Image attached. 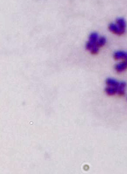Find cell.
<instances>
[{
    "label": "cell",
    "mask_w": 127,
    "mask_h": 174,
    "mask_svg": "<svg viewBox=\"0 0 127 174\" xmlns=\"http://www.w3.org/2000/svg\"><path fill=\"white\" fill-rule=\"evenodd\" d=\"M116 23L122 35L125 33L126 28V23L125 20L122 18H118L116 20Z\"/></svg>",
    "instance_id": "1"
},
{
    "label": "cell",
    "mask_w": 127,
    "mask_h": 174,
    "mask_svg": "<svg viewBox=\"0 0 127 174\" xmlns=\"http://www.w3.org/2000/svg\"><path fill=\"white\" fill-rule=\"evenodd\" d=\"M127 69V62L124 61L121 62L115 66V69L118 73L122 72Z\"/></svg>",
    "instance_id": "2"
},
{
    "label": "cell",
    "mask_w": 127,
    "mask_h": 174,
    "mask_svg": "<svg viewBox=\"0 0 127 174\" xmlns=\"http://www.w3.org/2000/svg\"><path fill=\"white\" fill-rule=\"evenodd\" d=\"M108 28H109V30L110 32H112L115 35H118V36L122 35L121 31H120L119 28H118L117 24L111 23V24H110Z\"/></svg>",
    "instance_id": "3"
},
{
    "label": "cell",
    "mask_w": 127,
    "mask_h": 174,
    "mask_svg": "<svg viewBox=\"0 0 127 174\" xmlns=\"http://www.w3.org/2000/svg\"><path fill=\"white\" fill-rule=\"evenodd\" d=\"M127 57V53L123 51H118L114 53V58L115 60H119L126 59Z\"/></svg>",
    "instance_id": "4"
},
{
    "label": "cell",
    "mask_w": 127,
    "mask_h": 174,
    "mask_svg": "<svg viewBox=\"0 0 127 174\" xmlns=\"http://www.w3.org/2000/svg\"><path fill=\"white\" fill-rule=\"evenodd\" d=\"M98 35L96 33H92L89 36V42L94 47V45L96 44L98 40Z\"/></svg>",
    "instance_id": "5"
},
{
    "label": "cell",
    "mask_w": 127,
    "mask_h": 174,
    "mask_svg": "<svg viewBox=\"0 0 127 174\" xmlns=\"http://www.w3.org/2000/svg\"><path fill=\"white\" fill-rule=\"evenodd\" d=\"M126 86V83L125 82H120L119 86L117 88V94L121 96L124 95L125 93V88Z\"/></svg>",
    "instance_id": "6"
},
{
    "label": "cell",
    "mask_w": 127,
    "mask_h": 174,
    "mask_svg": "<svg viewBox=\"0 0 127 174\" xmlns=\"http://www.w3.org/2000/svg\"><path fill=\"white\" fill-rule=\"evenodd\" d=\"M106 82L108 86L115 87L117 88V89L120 84V82H118L117 80L111 78H108L107 79Z\"/></svg>",
    "instance_id": "7"
},
{
    "label": "cell",
    "mask_w": 127,
    "mask_h": 174,
    "mask_svg": "<svg viewBox=\"0 0 127 174\" xmlns=\"http://www.w3.org/2000/svg\"><path fill=\"white\" fill-rule=\"evenodd\" d=\"M105 90L106 94L110 96H112L117 94V89L115 87L108 86L106 88Z\"/></svg>",
    "instance_id": "8"
},
{
    "label": "cell",
    "mask_w": 127,
    "mask_h": 174,
    "mask_svg": "<svg viewBox=\"0 0 127 174\" xmlns=\"http://www.w3.org/2000/svg\"><path fill=\"white\" fill-rule=\"evenodd\" d=\"M106 43V39L104 37H101L98 40L97 45L99 48L102 47Z\"/></svg>",
    "instance_id": "9"
},
{
    "label": "cell",
    "mask_w": 127,
    "mask_h": 174,
    "mask_svg": "<svg viewBox=\"0 0 127 174\" xmlns=\"http://www.w3.org/2000/svg\"><path fill=\"white\" fill-rule=\"evenodd\" d=\"M126 60H127V59H126Z\"/></svg>",
    "instance_id": "10"
}]
</instances>
